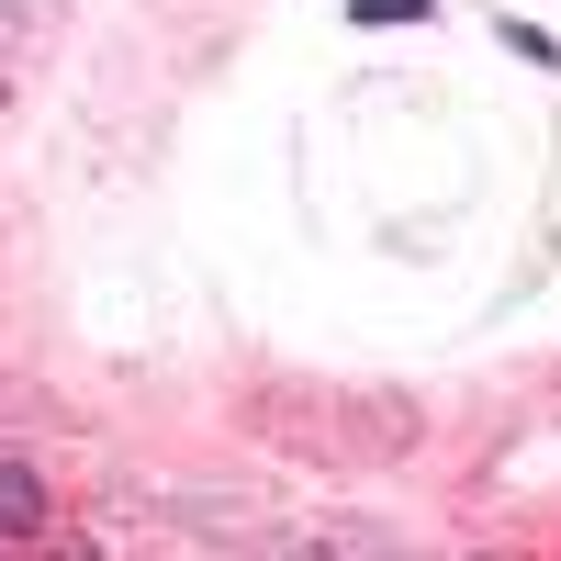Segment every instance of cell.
<instances>
[{"label": "cell", "mask_w": 561, "mask_h": 561, "mask_svg": "<svg viewBox=\"0 0 561 561\" xmlns=\"http://www.w3.org/2000/svg\"><path fill=\"white\" fill-rule=\"evenodd\" d=\"M0 539H45V483L23 460H0Z\"/></svg>", "instance_id": "cell-1"}, {"label": "cell", "mask_w": 561, "mask_h": 561, "mask_svg": "<svg viewBox=\"0 0 561 561\" xmlns=\"http://www.w3.org/2000/svg\"><path fill=\"white\" fill-rule=\"evenodd\" d=\"M427 0H359V23H415Z\"/></svg>", "instance_id": "cell-2"}]
</instances>
